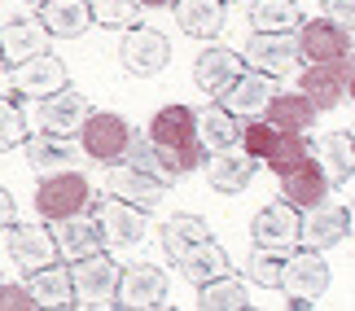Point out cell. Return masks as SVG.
Masks as SVG:
<instances>
[{
	"label": "cell",
	"mask_w": 355,
	"mask_h": 311,
	"mask_svg": "<svg viewBox=\"0 0 355 311\" xmlns=\"http://www.w3.org/2000/svg\"><path fill=\"white\" fill-rule=\"evenodd\" d=\"M88 206H92V184H88V175H79L71 167L49 171L35 188V211L44 224L71 220V215H88Z\"/></svg>",
	"instance_id": "6da1fadb"
},
{
	"label": "cell",
	"mask_w": 355,
	"mask_h": 311,
	"mask_svg": "<svg viewBox=\"0 0 355 311\" xmlns=\"http://www.w3.org/2000/svg\"><path fill=\"white\" fill-rule=\"evenodd\" d=\"M277 290L290 299V307H311L320 299L324 290H329V263H324V254L320 250H307V246H298L290 250L281 259V281H277Z\"/></svg>",
	"instance_id": "7a4b0ae2"
},
{
	"label": "cell",
	"mask_w": 355,
	"mask_h": 311,
	"mask_svg": "<svg viewBox=\"0 0 355 311\" xmlns=\"http://www.w3.org/2000/svg\"><path fill=\"white\" fill-rule=\"evenodd\" d=\"M351 79H355V62L351 53H343V57H329V62H311L303 79H298V92L320 110H338L343 101H351Z\"/></svg>",
	"instance_id": "3957f363"
},
{
	"label": "cell",
	"mask_w": 355,
	"mask_h": 311,
	"mask_svg": "<svg viewBox=\"0 0 355 311\" xmlns=\"http://www.w3.org/2000/svg\"><path fill=\"white\" fill-rule=\"evenodd\" d=\"M75 136H79V150H84L92 162H119L123 154H128L136 127L123 114H114V110H88L84 127H79Z\"/></svg>",
	"instance_id": "277c9868"
},
{
	"label": "cell",
	"mask_w": 355,
	"mask_h": 311,
	"mask_svg": "<svg viewBox=\"0 0 355 311\" xmlns=\"http://www.w3.org/2000/svg\"><path fill=\"white\" fill-rule=\"evenodd\" d=\"M97 233H101V246L105 250H123V246H141L145 233H149V206H136V202H123V197H105L97 206Z\"/></svg>",
	"instance_id": "5b68a950"
},
{
	"label": "cell",
	"mask_w": 355,
	"mask_h": 311,
	"mask_svg": "<svg viewBox=\"0 0 355 311\" xmlns=\"http://www.w3.org/2000/svg\"><path fill=\"white\" fill-rule=\"evenodd\" d=\"M114 285H119V263L105 250H92L71 263L75 307H114Z\"/></svg>",
	"instance_id": "8992f818"
},
{
	"label": "cell",
	"mask_w": 355,
	"mask_h": 311,
	"mask_svg": "<svg viewBox=\"0 0 355 311\" xmlns=\"http://www.w3.org/2000/svg\"><path fill=\"white\" fill-rule=\"evenodd\" d=\"M272 97H277V79L263 75V71H250V66H241V75H237L215 101H220L224 110L237 118V123H245V118H263L268 105H272Z\"/></svg>",
	"instance_id": "52a82bcc"
},
{
	"label": "cell",
	"mask_w": 355,
	"mask_h": 311,
	"mask_svg": "<svg viewBox=\"0 0 355 311\" xmlns=\"http://www.w3.org/2000/svg\"><path fill=\"white\" fill-rule=\"evenodd\" d=\"M119 62H123L128 75L149 79L171 62V44L154 26H128V31H123V44H119Z\"/></svg>",
	"instance_id": "ba28073f"
},
{
	"label": "cell",
	"mask_w": 355,
	"mask_h": 311,
	"mask_svg": "<svg viewBox=\"0 0 355 311\" xmlns=\"http://www.w3.org/2000/svg\"><path fill=\"white\" fill-rule=\"evenodd\" d=\"M298 206H290V202H268L263 211L250 220V241L259 250H272V254H290L298 250Z\"/></svg>",
	"instance_id": "9c48e42d"
},
{
	"label": "cell",
	"mask_w": 355,
	"mask_h": 311,
	"mask_svg": "<svg viewBox=\"0 0 355 311\" xmlns=\"http://www.w3.org/2000/svg\"><path fill=\"white\" fill-rule=\"evenodd\" d=\"M351 237V206H334L329 197L320 202V206H307L298 215V246L307 250H329L338 241Z\"/></svg>",
	"instance_id": "30bf717a"
},
{
	"label": "cell",
	"mask_w": 355,
	"mask_h": 311,
	"mask_svg": "<svg viewBox=\"0 0 355 311\" xmlns=\"http://www.w3.org/2000/svg\"><path fill=\"white\" fill-rule=\"evenodd\" d=\"M114 307H136V311L167 307V276H162V267H154V263H132V267H119Z\"/></svg>",
	"instance_id": "8fae6325"
},
{
	"label": "cell",
	"mask_w": 355,
	"mask_h": 311,
	"mask_svg": "<svg viewBox=\"0 0 355 311\" xmlns=\"http://www.w3.org/2000/svg\"><path fill=\"white\" fill-rule=\"evenodd\" d=\"M241 66L263 71L272 79L290 75L298 66V39H294V31H254V39L241 53Z\"/></svg>",
	"instance_id": "7c38bea8"
},
{
	"label": "cell",
	"mask_w": 355,
	"mask_h": 311,
	"mask_svg": "<svg viewBox=\"0 0 355 311\" xmlns=\"http://www.w3.org/2000/svg\"><path fill=\"white\" fill-rule=\"evenodd\" d=\"M88 110H92L88 97L66 84V88H58V92H49V97H40L35 123H40V132H53V136H75V132L84 127Z\"/></svg>",
	"instance_id": "4fadbf2b"
},
{
	"label": "cell",
	"mask_w": 355,
	"mask_h": 311,
	"mask_svg": "<svg viewBox=\"0 0 355 311\" xmlns=\"http://www.w3.org/2000/svg\"><path fill=\"white\" fill-rule=\"evenodd\" d=\"M294 39H298V62L311 66V62H329V57H343V53H351V31H343V26L334 22H298L294 26Z\"/></svg>",
	"instance_id": "5bb4252c"
},
{
	"label": "cell",
	"mask_w": 355,
	"mask_h": 311,
	"mask_svg": "<svg viewBox=\"0 0 355 311\" xmlns=\"http://www.w3.org/2000/svg\"><path fill=\"white\" fill-rule=\"evenodd\" d=\"M105 184H110V193H114V197L136 202V206H158V202L171 193V184L154 180V175L141 171V167H132L128 158L110 162V171H105Z\"/></svg>",
	"instance_id": "9a60e30c"
},
{
	"label": "cell",
	"mask_w": 355,
	"mask_h": 311,
	"mask_svg": "<svg viewBox=\"0 0 355 311\" xmlns=\"http://www.w3.org/2000/svg\"><path fill=\"white\" fill-rule=\"evenodd\" d=\"M9 259L22 267V272H35V267H44L58 259V241L44 224H9Z\"/></svg>",
	"instance_id": "2e32d148"
},
{
	"label": "cell",
	"mask_w": 355,
	"mask_h": 311,
	"mask_svg": "<svg viewBox=\"0 0 355 311\" xmlns=\"http://www.w3.org/2000/svg\"><path fill=\"white\" fill-rule=\"evenodd\" d=\"M329 188H334V180L324 175V167L316 158H303L294 171H285L281 175V197L290 202V206H298V211H307V206H320L324 197H329Z\"/></svg>",
	"instance_id": "e0dca14e"
},
{
	"label": "cell",
	"mask_w": 355,
	"mask_h": 311,
	"mask_svg": "<svg viewBox=\"0 0 355 311\" xmlns=\"http://www.w3.org/2000/svg\"><path fill=\"white\" fill-rule=\"evenodd\" d=\"M13 71V88L22 92V97H49V92H58L66 88L71 79H66V66L53 57V53H35V57H26L18 66H9Z\"/></svg>",
	"instance_id": "ac0fdd59"
},
{
	"label": "cell",
	"mask_w": 355,
	"mask_h": 311,
	"mask_svg": "<svg viewBox=\"0 0 355 311\" xmlns=\"http://www.w3.org/2000/svg\"><path fill=\"white\" fill-rule=\"evenodd\" d=\"M237 75H241V53L224 48V44H207L193 57V84H198V92H207V97H220Z\"/></svg>",
	"instance_id": "d6986e66"
},
{
	"label": "cell",
	"mask_w": 355,
	"mask_h": 311,
	"mask_svg": "<svg viewBox=\"0 0 355 311\" xmlns=\"http://www.w3.org/2000/svg\"><path fill=\"white\" fill-rule=\"evenodd\" d=\"M171 263L180 267V276L189 281V285H207V281L224 276L228 267H233V263H228V254H224V246L215 237H202V241H193V246H184Z\"/></svg>",
	"instance_id": "ffe728a7"
},
{
	"label": "cell",
	"mask_w": 355,
	"mask_h": 311,
	"mask_svg": "<svg viewBox=\"0 0 355 311\" xmlns=\"http://www.w3.org/2000/svg\"><path fill=\"white\" fill-rule=\"evenodd\" d=\"M49 31L40 18H9L0 22V57H5V66H18L26 57H35V53L49 48Z\"/></svg>",
	"instance_id": "44dd1931"
},
{
	"label": "cell",
	"mask_w": 355,
	"mask_h": 311,
	"mask_svg": "<svg viewBox=\"0 0 355 311\" xmlns=\"http://www.w3.org/2000/svg\"><path fill=\"white\" fill-rule=\"evenodd\" d=\"M26 290H31V299L35 307H53V311H62V307H75V290H71V267L66 263H44V267H35V272H26Z\"/></svg>",
	"instance_id": "7402d4cb"
},
{
	"label": "cell",
	"mask_w": 355,
	"mask_h": 311,
	"mask_svg": "<svg viewBox=\"0 0 355 311\" xmlns=\"http://www.w3.org/2000/svg\"><path fill=\"white\" fill-rule=\"evenodd\" d=\"M145 136L154 145H162V150H180V145L198 141V110H189V105H162V110L149 118Z\"/></svg>",
	"instance_id": "603a6c76"
},
{
	"label": "cell",
	"mask_w": 355,
	"mask_h": 311,
	"mask_svg": "<svg viewBox=\"0 0 355 311\" xmlns=\"http://www.w3.org/2000/svg\"><path fill=\"white\" fill-rule=\"evenodd\" d=\"M40 22L53 39H79L92 26L88 0H44L40 5Z\"/></svg>",
	"instance_id": "cb8c5ba5"
},
{
	"label": "cell",
	"mask_w": 355,
	"mask_h": 311,
	"mask_svg": "<svg viewBox=\"0 0 355 311\" xmlns=\"http://www.w3.org/2000/svg\"><path fill=\"white\" fill-rule=\"evenodd\" d=\"M49 233H53V241H58V254H62L66 263L84 259V254H92V250H105V246H101V233H97V220H88V215L58 220Z\"/></svg>",
	"instance_id": "d4e9b609"
},
{
	"label": "cell",
	"mask_w": 355,
	"mask_h": 311,
	"mask_svg": "<svg viewBox=\"0 0 355 311\" xmlns=\"http://www.w3.org/2000/svg\"><path fill=\"white\" fill-rule=\"evenodd\" d=\"M202 167H207V184L215 188V193H241V188L254 180L259 162L245 158V154H233V150H220L215 158L202 162Z\"/></svg>",
	"instance_id": "484cf974"
},
{
	"label": "cell",
	"mask_w": 355,
	"mask_h": 311,
	"mask_svg": "<svg viewBox=\"0 0 355 311\" xmlns=\"http://www.w3.org/2000/svg\"><path fill=\"white\" fill-rule=\"evenodd\" d=\"M175 22L193 39H215L224 31V0H171Z\"/></svg>",
	"instance_id": "4316f807"
},
{
	"label": "cell",
	"mask_w": 355,
	"mask_h": 311,
	"mask_svg": "<svg viewBox=\"0 0 355 311\" xmlns=\"http://www.w3.org/2000/svg\"><path fill=\"white\" fill-rule=\"evenodd\" d=\"M26 162H31L35 171H62V167H71L75 154H79V145L75 136H53V132H35V136H26Z\"/></svg>",
	"instance_id": "83f0119b"
},
{
	"label": "cell",
	"mask_w": 355,
	"mask_h": 311,
	"mask_svg": "<svg viewBox=\"0 0 355 311\" xmlns=\"http://www.w3.org/2000/svg\"><path fill=\"white\" fill-rule=\"evenodd\" d=\"M311 158L324 167V175H329L334 184H351V175H355V141H351V132H329V136H320V145H316Z\"/></svg>",
	"instance_id": "f1b7e54d"
},
{
	"label": "cell",
	"mask_w": 355,
	"mask_h": 311,
	"mask_svg": "<svg viewBox=\"0 0 355 311\" xmlns=\"http://www.w3.org/2000/svg\"><path fill=\"white\" fill-rule=\"evenodd\" d=\"M263 118L277 132H303V136H307V132L316 127V105H311L303 92H281V97H272Z\"/></svg>",
	"instance_id": "f546056e"
},
{
	"label": "cell",
	"mask_w": 355,
	"mask_h": 311,
	"mask_svg": "<svg viewBox=\"0 0 355 311\" xmlns=\"http://www.w3.org/2000/svg\"><path fill=\"white\" fill-rule=\"evenodd\" d=\"M198 307L202 311H245L250 307V290H245V281L224 272L207 281V285H198Z\"/></svg>",
	"instance_id": "4dcf8cb0"
},
{
	"label": "cell",
	"mask_w": 355,
	"mask_h": 311,
	"mask_svg": "<svg viewBox=\"0 0 355 311\" xmlns=\"http://www.w3.org/2000/svg\"><path fill=\"white\" fill-rule=\"evenodd\" d=\"M237 132H241V123L224 110V105H211L207 114H198V141L207 145V154L237 150Z\"/></svg>",
	"instance_id": "1f68e13d"
},
{
	"label": "cell",
	"mask_w": 355,
	"mask_h": 311,
	"mask_svg": "<svg viewBox=\"0 0 355 311\" xmlns=\"http://www.w3.org/2000/svg\"><path fill=\"white\" fill-rule=\"evenodd\" d=\"M303 22L294 0H254L250 5V26L254 31H294Z\"/></svg>",
	"instance_id": "d6a6232c"
},
{
	"label": "cell",
	"mask_w": 355,
	"mask_h": 311,
	"mask_svg": "<svg viewBox=\"0 0 355 311\" xmlns=\"http://www.w3.org/2000/svg\"><path fill=\"white\" fill-rule=\"evenodd\" d=\"M202 237H211V224L202 220V215H171V220L162 224V250H167V259H175L184 246H193Z\"/></svg>",
	"instance_id": "836d02e7"
},
{
	"label": "cell",
	"mask_w": 355,
	"mask_h": 311,
	"mask_svg": "<svg viewBox=\"0 0 355 311\" xmlns=\"http://www.w3.org/2000/svg\"><path fill=\"white\" fill-rule=\"evenodd\" d=\"M307 154H311V145H307L303 132H277V141H272V150L263 154V162L277 175H285V171H294Z\"/></svg>",
	"instance_id": "e575fe53"
},
{
	"label": "cell",
	"mask_w": 355,
	"mask_h": 311,
	"mask_svg": "<svg viewBox=\"0 0 355 311\" xmlns=\"http://www.w3.org/2000/svg\"><path fill=\"white\" fill-rule=\"evenodd\" d=\"M92 26H110V31H128L141 22V5L136 0H88Z\"/></svg>",
	"instance_id": "d590c367"
},
{
	"label": "cell",
	"mask_w": 355,
	"mask_h": 311,
	"mask_svg": "<svg viewBox=\"0 0 355 311\" xmlns=\"http://www.w3.org/2000/svg\"><path fill=\"white\" fill-rule=\"evenodd\" d=\"M272 141H277V127H272L268 118H245L241 132H237L241 154H245V158H254V162H263V154L272 150Z\"/></svg>",
	"instance_id": "8d00e7d4"
},
{
	"label": "cell",
	"mask_w": 355,
	"mask_h": 311,
	"mask_svg": "<svg viewBox=\"0 0 355 311\" xmlns=\"http://www.w3.org/2000/svg\"><path fill=\"white\" fill-rule=\"evenodd\" d=\"M26 141V114L18 97H0V154L5 150H18Z\"/></svg>",
	"instance_id": "74e56055"
},
{
	"label": "cell",
	"mask_w": 355,
	"mask_h": 311,
	"mask_svg": "<svg viewBox=\"0 0 355 311\" xmlns=\"http://www.w3.org/2000/svg\"><path fill=\"white\" fill-rule=\"evenodd\" d=\"M281 259L285 254H272V250H259L245 259V276H250V285H263V290H277V281H281Z\"/></svg>",
	"instance_id": "f35d334b"
},
{
	"label": "cell",
	"mask_w": 355,
	"mask_h": 311,
	"mask_svg": "<svg viewBox=\"0 0 355 311\" xmlns=\"http://www.w3.org/2000/svg\"><path fill=\"white\" fill-rule=\"evenodd\" d=\"M31 307H35V299L26 285H5L0 281V311H31Z\"/></svg>",
	"instance_id": "ab89813d"
},
{
	"label": "cell",
	"mask_w": 355,
	"mask_h": 311,
	"mask_svg": "<svg viewBox=\"0 0 355 311\" xmlns=\"http://www.w3.org/2000/svg\"><path fill=\"white\" fill-rule=\"evenodd\" d=\"M324 22L343 26V31H351L355 22V0H324Z\"/></svg>",
	"instance_id": "60d3db41"
},
{
	"label": "cell",
	"mask_w": 355,
	"mask_h": 311,
	"mask_svg": "<svg viewBox=\"0 0 355 311\" xmlns=\"http://www.w3.org/2000/svg\"><path fill=\"white\" fill-rule=\"evenodd\" d=\"M13 220H18V202H13L9 188H0V233H5Z\"/></svg>",
	"instance_id": "b9f144b4"
},
{
	"label": "cell",
	"mask_w": 355,
	"mask_h": 311,
	"mask_svg": "<svg viewBox=\"0 0 355 311\" xmlns=\"http://www.w3.org/2000/svg\"><path fill=\"white\" fill-rule=\"evenodd\" d=\"M136 5H141V9H167L171 0H136Z\"/></svg>",
	"instance_id": "7bdbcfd3"
},
{
	"label": "cell",
	"mask_w": 355,
	"mask_h": 311,
	"mask_svg": "<svg viewBox=\"0 0 355 311\" xmlns=\"http://www.w3.org/2000/svg\"><path fill=\"white\" fill-rule=\"evenodd\" d=\"M22 5H31V9H40V5H44V0H22Z\"/></svg>",
	"instance_id": "ee69618b"
},
{
	"label": "cell",
	"mask_w": 355,
	"mask_h": 311,
	"mask_svg": "<svg viewBox=\"0 0 355 311\" xmlns=\"http://www.w3.org/2000/svg\"><path fill=\"white\" fill-rule=\"evenodd\" d=\"M5 71H9V66H5V57H0V75H5Z\"/></svg>",
	"instance_id": "f6af8a7d"
},
{
	"label": "cell",
	"mask_w": 355,
	"mask_h": 311,
	"mask_svg": "<svg viewBox=\"0 0 355 311\" xmlns=\"http://www.w3.org/2000/svg\"><path fill=\"white\" fill-rule=\"evenodd\" d=\"M224 5H241V0H224Z\"/></svg>",
	"instance_id": "bcb514c9"
}]
</instances>
